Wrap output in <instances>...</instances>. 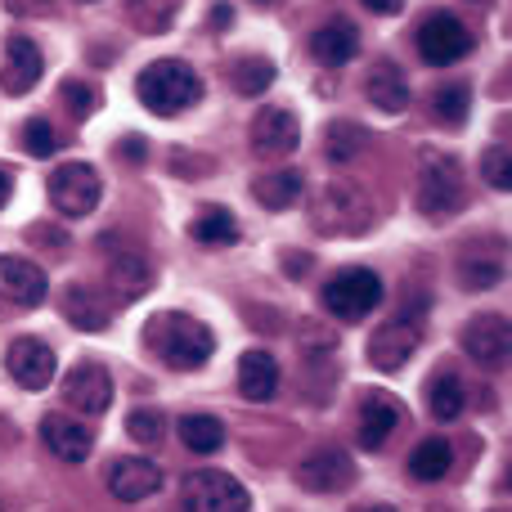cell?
<instances>
[{
    "instance_id": "6da1fadb",
    "label": "cell",
    "mask_w": 512,
    "mask_h": 512,
    "mask_svg": "<svg viewBox=\"0 0 512 512\" xmlns=\"http://www.w3.org/2000/svg\"><path fill=\"white\" fill-rule=\"evenodd\" d=\"M144 342L158 360H167L171 369H203L216 351V337L203 319L180 315V310H167V315H153L144 324Z\"/></svg>"
},
{
    "instance_id": "7a4b0ae2",
    "label": "cell",
    "mask_w": 512,
    "mask_h": 512,
    "mask_svg": "<svg viewBox=\"0 0 512 512\" xmlns=\"http://www.w3.org/2000/svg\"><path fill=\"white\" fill-rule=\"evenodd\" d=\"M135 99L158 117H176L203 99V77L185 59H153L135 77Z\"/></svg>"
},
{
    "instance_id": "3957f363",
    "label": "cell",
    "mask_w": 512,
    "mask_h": 512,
    "mask_svg": "<svg viewBox=\"0 0 512 512\" xmlns=\"http://www.w3.org/2000/svg\"><path fill=\"white\" fill-rule=\"evenodd\" d=\"M310 225L324 239H355V234L373 230V198L351 180H333L319 189V198L310 203Z\"/></svg>"
},
{
    "instance_id": "277c9868",
    "label": "cell",
    "mask_w": 512,
    "mask_h": 512,
    "mask_svg": "<svg viewBox=\"0 0 512 512\" xmlns=\"http://www.w3.org/2000/svg\"><path fill=\"white\" fill-rule=\"evenodd\" d=\"M427 306H432V301H427ZM427 306H405L400 315H391L382 328H373L369 346H364V355H369L373 369L396 373V369H405V364L414 360V351L423 346V333H427Z\"/></svg>"
},
{
    "instance_id": "5b68a950",
    "label": "cell",
    "mask_w": 512,
    "mask_h": 512,
    "mask_svg": "<svg viewBox=\"0 0 512 512\" xmlns=\"http://www.w3.org/2000/svg\"><path fill=\"white\" fill-rule=\"evenodd\" d=\"M463 207V167L450 153L427 149L418 162V212L432 221H450Z\"/></svg>"
},
{
    "instance_id": "8992f818",
    "label": "cell",
    "mask_w": 512,
    "mask_h": 512,
    "mask_svg": "<svg viewBox=\"0 0 512 512\" xmlns=\"http://www.w3.org/2000/svg\"><path fill=\"white\" fill-rule=\"evenodd\" d=\"M382 292L387 288H382L378 274L364 270V265H351V270H337L333 279L324 283V306H328V315L355 324V319H364L369 310H378Z\"/></svg>"
},
{
    "instance_id": "52a82bcc",
    "label": "cell",
    "mask_w": 512,
    "mask_h": 512,
    "mask_svg": "<svg viewBox=\"0 0 512 512\" xmlns=\"http://www.w3.org/2000/svg\"><path fill=\"white\" fill-rule=\"evenodd\" d=\"M45 185H50L54 212L63 216H90L99 207V194H104L99 171L90 162H63V167H54V176Z\"/></svg>"
},
{
    "instance_id": "ba28073f",
    "label": "cell",
    "mask_w": 512,
    "mask_h": 512,
    "mask_svg": "<svg viewBox=\"0 0 512 512\" xmlns=\"http://www.w3.org/2000/svg\"><path fill=\"white\" fill-rule=\"evenodd\" d=\"M180 495H185L189 512H248V504H252L248 490H243L230 472H212V468L189 472Z\"/></svg>"
},
{
    "instance_id": "9c48e42d",
    "label": "cell",
    "mask_w": 512,
    "mask_h": 512,
    "mask_svg": "<svg viewBox=\"0 0 512 512\" xmlns=\"http://www.w3.org/2000/svg\"><path fill=\"white\" fill-rule=\"evenodd\" d=\"M63 400H68V409H77L86 418H104L113 409V373L99 360L72 364L68 378H63Z\"/></svg>"
},
{
    "instance_id": "30bf717a",
    "label": "cell",
    "mask_w": 512,
    "mask_h": 512,
    "mask_svg": "<svg viewBox=\"0 0 512 512\" xmlns=\"http://www.w3.org/2000/svg\"><path fill=\"white\" fill-rule=\"evenodd\" d=\"M418 54L427 63H436V68H450V63L472 54V32L454 14H432L418 27Z\"/></svg>"
},
{
    "instance_id": "8fae6325",
    "label": "cell",
    "mask_w": 512,
    "mask_h": 512,
    "mask_svg": "<svg viewBox=\"0 0 512 512\" xmlns=\"http://www.w3.org/2000/svg\"><path fill=\"white\" fill-rule=\"evenodd\" d=\"M301 144V122L292 108H261L252 117V153L256 158H288Z\"/></svg>"
},
{
    "instance_id": "7c38bea8",
    "label": "cell",
    "mask_w": 512,
    "mask_h": 512,
    "mask_svg": "<svg viewBox=\"0 0 512 512\" xmlns=\"http://www.w3.org/2000/svg\"><path fill=\"white\" fill-rule=\"evenodd\" d=\"M45 292H50V279H45L41 265L27 261V256H0V301L32 310L45 301Z\"/></svg>"
},
{
    "instance_id": "4fadbf2b",
    "label": "cell",
    "mask_w": 512,
    "mask_h": 512,
    "mask_svg": "<svg viewBox=\"0 0 512 512\" xmlns=\"http://www.w3.org/2000/svg\"><path fill=\"white\" fill-rule=\"evenodd\" d=\"M508 346H512V328L504 315H477L463 328V351H468V360H477L481 369H504Z\"/></svg>"
},
{
    "instance_id": "5bb4252c",
    "label": "cell",
    "mask_w": 512,
    "mask_h": 512,
    "mask_svg": "<svg viewBox=\"0 0 512 512\" xmlns=\"http://www.w3.org/2000/svg\"><path fill=\"white\" fill-rule=\"evenodd\" d=\"M54 364H59V360H54L50 342H41V337H18V342L5 351V369H9V378H14L23 391H41V387H50Z\"/></svg>"
},
{
    "instance_id": "9a60e30c",
    "label": "cell",
    "mask_w": 512,
    "mask_h": 512,
    "mask_svg": "<svg viewBox=\"0 0 512 512\" xmlns=\"http://www.w3.org/2000/svg\"><path fill=\"white\" fill-rule=\"evenodd\" d=\"M45 77V54L27 36H9L5 41V68H0V90L5 95H32L36 81Z\"/></svg>"
},
{
    "instance_id": "2e32d148",
    "label": "cell",
    "mask_w": 512,
    "mask_h": 512,
    "mask_svg": "<svg viewBox=\"0 0 512 512\" xmlns=\"http://www.w3.org/2000/svg\"><path fill=\"white\" fill-rule=\"evenodd\" d=\"M301 490H315V495H333V490H346L355 481V463L346 450H315L306 463L297 468Z\"/></svg>"
},
{
    "instance_id": "e0dca14e",
    "label": "cell",
    "mask_w": 512,
    "mask_h": 512,
    "mask_svg": "<svg viewBox=\"0 0 512 512\" xmlns=\"http://www.w3.org/2000/svg\"><path fill=\"white\" fill-rule=\"evenodd\" d=\"M41 441H45V450L63 463H86L90 450H95L90 427H81L77 418H68V414H45L41 418Z\"/></svg>"
},
{
    "instance_id": "ac0fdd59",
    "label": "cell",
    "mask_w": 512,
    "mask_h": 512,
    "mask_svg": "<svg viewBox=\"0 0 512 512\" xmlns=\"http://www.w3.org/2000/svg\"><path fill=\"white\" fill-rule=\"evenodd\" d=\"M63 319H68L72 328H81V333H104L108 324H113L117 310L104 301V292L86 288V283H68L63 288V301H59Z\"/></svg>"
},
{
    "instance_id": "d6986e66",
    "label": "cell",
    "mask_w": 512,
    "mask_h": 512,
    "mask_svg": "<svg viewBox=\"0 0 512 512\" xmlns=\"http://www.w3.org/2000/svg\"><path fill=\"white\" fill-rule=\"evenodd\" d=\"M108 490H113L122 504H140V499L162 490V468L149 459H113V468H108Z\"/></svg>"
},
{
    "instance_id": "ffe728a7",
    "label": "cell",
    "mask_w": 512,
    "mask_h": 512,
    "mask_svg": "<svg viewBox=\"0 0 512 512\" xmlns=\"http://www.w3.org/2000/svg\"><path fill=\"white\" fill-rule=\"evenodd\" d=\"M396 427H400V405L387 391H369L360 400V450H382Z\"/></svg>"
},
{
    "instance_id": "44dd1931",
    "label": "cell",
    "mask_w": 512,
    "mask_h": 512,
    "mask_svg": "<svg viewBox=\"0 0 512 512\" xmlns=\"http://www.w3.org/2000/svg\"><path fill=\"white\" fill-rule=\"evenodd\" d=\"M364 95H369V104L382 108V113H405L409 108V81L396 63L382 59V63H373L369 77H364Z\"/></svg>"
},
{
    "instance_id": "7402d4cb",
    "label": "cell",
    "mask_w": 512,
    "mask_h": 512,
    "mask_svg": "<svg viewBox=\"0 0 512 512\" xmlns=\"http://www.w3.org/2000/svg\"><path fill=\"white\" fill-rule=\"evenodd\" d=\"M239 391L252 405L274 400V391H279V364H274L270 351H248L239 360Z\"/></svg>"
},
{
    "instance_id": "603a6c76",
    "label": "cell",
    "mask_w": 512,
    "mask_h": 512,
    "mask_svg": "<svg viewBox=\"0 0 512 512\" xmlns=\"http://www.w3.org/2000/svg\"><path fill=\"white\" fill-rule=\"evenodd\" d=\"M355 50H360V32H355L351 23H324L315 36H310V54H315L319 63H328V68H342V63L355 59Z\"/></svg>"
},
{
    "instance_id": "cb8c5ba5",
    "label": "cell",
    "mask_w": 512,
    "mask_h": 512,
    "mask_svg": "<svg viewBox=\"0 0 512 512\" xmlns=\"http://www.w3.org/2000/svg\"><path fill=\"white\" fill-rule=\"evenodd\" d=\"M108 279H113L117 297L135 301V297H144V292L153 288V265L144 261V256H135V252H122V256H113V265H108Z\"/></svg>"
},
{
    "instance_id": "d4e9b609",
    "label": "cell",
    "mask_w": 512,
    "mask_h": 512,
    "mask_svg": "<svg viewBox=\"0 0 512 512\" xmlns=\"http://www.w3.org/2000/svg\"><path fill=\"white\" fill-rule=\"evenodd\" d=\"M189 234H194L203 248H230V243H239L243 230L230 207H203V212L189 221Z\"/></svg>"
},
{
    "instance_id": "484cf974",
    "label": "cell",
    "mask_w": 512,
    "mask_h": 512,
    "mask_svg": "<svg viewBox=\"0 0 512 512\" xmlns=\"http://www.w3.org/2000/svg\"><path fill=\"white\" fill-rule=\"evenodd\" d=\"M126 23L144 36H162L171 32V23L180 18V0H126Z\"/></svg>"
},
{
    "instance_id": "4316f807",
    "label": "cell",
    "mask_w": 512,
    "mask_h": 512,
    "mask_svg": "<svg viewBox=\"0 0 512 512\" xmlns=\"http://www.w3.org/2000/svg\"><path fill=\"white\" fill-rule=\"evenodd\" d=\"M301 171H265L261 180L252 185V198L261 207H270V212H283V207H292L301 198Z\"/></svg>"
},
{
    "instance_id": "83f0119b",
    "label": "cell",
    "mask_w": 512,
    "mask_h": 512,
    "mask_svg": "<svg viewBox=\"0 0 512 512\" xmlns=\"http://www.w3.org/2000/svg\"><path fill=\"white\" fill-rule=\"evenodd\" d=\"M176 432L185 441V450H194V454H216L225 445V423L212 414H185L176 423Z\"/></svg>"
},
{
    "instance_id": "f1b7e54d",
    "label": "cell",
    "mask_w": 512,
    "mask_h": 512,
    "mask_svg": "<svg viewBox=\"0 0 512 512\" xmlns=\"http://www.w3.org/2000/svg\"><path fill=\"white\" fill-rule=\"evenodd\" d=\"M450 468H454V450L445 436H427V441L409 454V472H414L418 481H441Z\"/></svg>"
},
{
    "instance_id": "f546056e",
    "label": "cell",
    "mask_w": 512,
    "mask_h": 512,
    "mask_svg": "<svg viewBox=\"0 0 512 512\" xmlns=\"http://www.w3.org/2000/svg\"><path fill=\"white\" fill-rule=\"evenodd\" d=\"M468 108H472V90L463 86V81H450V86H441L432 95V113H436V122L441 126H463L468 122Z\"/></svg>"
},
{
    "instance_id": "4dcf8cb0",
    "label": "cell",
    "mask_w": 512,
    "mask_h": 512,
    "mask_svg": "<svg viewBox=\"0 0 512 512\" xmlns=\"http://www.w3.org/2000/svg\"><path fill=\"white\" fill-rule=\"evenodd\" d=\"M427 400H432V414L441 423H454L463 414V382L454 373H436L432 387H427Z\"/></svg>"
},
{
    "instance_id": "1f68e13d",
    "label": "cell",
    "mask_w": 512,
    "mask_h": 512,
    "mask_svg": "<svg viewBox=\"0 0 512 512\" xmlns=\"http://www.w3.org/2000/svg\"><path fill=\"white\" fill-rule=\"evenodd\" d=\"M364 144H369V135H364L355 122H333V126L324 131V153H328L333 162H351L355 153L364 149Z\"/></svg>"
},
{
    "instance_id": "d6a6232c",
    "label": "cell",
    "mask_w": 512,
    "mask_h": 512,
    "mask_svg": "<svg viewBox=\"0 0 512 512\" xmlns=\"http://www.w3.org/2000/svg\"><path fill=\"white\" fill-rule=\"evenodd\" d=\"M274 63L270 59H239L234 63V90L239 95H265V90L274 86Z\"/></svg>"
},
{
    "instance_id": "836d02e7",
    "label": "cell",
    "mask_w": 512,
    "mask_h": 512,
    "mask_svg": "<svg viewBox=\"0 0 512 512\" xmlns=\"http://www.w3.org/2000/svg\"><path fill=\"white\" fill-rule=\"evenodd\" d=\"M504 256H463L459 261V279L468 283V288H495L499 279H504Z\"/></svg>"
},
{
    "instance_id": "e575fe53",
    "label": "cell",
    "mask_w": 512,
    "mask_h": 512,
    "mask_svg": "<svg viewBox=\"0 0 512 512\" xmlns=\"http://www.w3.org/2000/svg\"><path fill=\"white\" fill-rule=\"evenodd\" d=\"M481 176H486L490 189L508 194L512 189V153H508V144H490V149L481 153Z\"/></svg>"
},
{
    "instance_id": "d590c367",
    "label": "cell",
    "mask_w": 512,
    "mask_h": 512,
    "mask_svg": "<svg viewBox=\"0 0 512 512\" xmlns=\"http://www.w3.org/2000/svg\"><path fill=\"white\" fill-rule=\"evenodd\" d=\"M126 432H131L140 445H158L162 436H167V418H162L158 409H131V418H126Z\"/></svg>"
},
{
    "instance_id": "8d00e7d4",
    "label": "cell",
    "mask_w": 512,
    "mask_h": 512,
    "mask_svg": "<svg viewBox=\"0 0 512 512\" xmlns=\"http://www.w3.org/2000/svg\"><path fill=\"white\" fill-rule=\"evenodd\" d=\"M59 95H63V104H68V113L77 117V122H86V117L99 108V95L86 86V81H63Z\"/></svg>"
},
{
    "instance_id": "74e56055",
    "label": "cell",
    "mask_w": 512,
    "mask_h": 512,
    "mask_svg": "<svg viewBox=\"0 0 512 512\" xmlns=\"http://www.w3.org/2000/svg\"><path fill=\"white\" fill-rule=\"evenodd\" d=\"M23 144L32 158H50L54 149H59V140H54V126L45 122V117H32V122L23 126Z\"/></svg>"
},
{
    "instance_id": "f35d334b",
    "label": "cell",
    "mask_w": 512,
    "mask_h": 512,
    "mask_svg": "<svg viewBox=\"0 0 512 512\" xmlns=\"http://www.w3.org/2000/svg\"><path fill=\"white\" fill-rule=\"evenodd\" d=\"M5 9L18 18H45L54 14V0H5Z\"/></svg>"
},
{
    "instance_id": "ab89813d",
    "label": "cell",
    "mask_w": 512,
    "mask_h": 512,
    "mask_svg": "<svg viewBox=\"0 0 512 512\" xmlns=\"http://www.w3.org/2000/svg\"><path fill=\"white\" fill-rule=\"evenodd\" d=\"M27 239L45 243L50 252H68V234H54V230H45V225H32V230H27Z\"/></svg>"
},
{
    "instance_id": "60d3db41",
    "label": "cell",
    "mask_w": 512,
    "mask_h": 512,
    "mask_svg": "<svg viewBox=\"0 0 512 512\" xmlns=\"http://www.w3.org/2000/svg\"><path fill=\"white\" fill-rule=\"evenodd\" d=\"M117 153H122L126 162H144L149 158V140H144V135H126V140L117 144Z\"/></svg>"
},
{
    "instance_id": "b9f144b4",
    "label": "cell",
    "mask_w": 512,
    "mask_h": 512,
    "mask_svg": "<svg viewBox=\"0 0 512 512\" xmlns=\"http://www.w3.org/2000/svg\"><path fill=\"white\" fill-rule=\"evenodd\" d=\"M364 5H369L373 14H400V9H405V0H364Z\"/></svg>"
},
{
    "instance_id": "7bdbcfd3",
    "label": "cell",
    "mask_w": 512,
    "mask_h": 512,
    "mask_svg": "<svg viewBox=\"0 0 512 512\" xmlns=\"http://www.w3.org/2000/svg\"><path fill=\"white\" fill-rule=\"evenodd\" d=\"M9 194H14V176H9V171L0 167V207L9 203Z\"/></svg>"
},
{
    "instance_id": "ee69618b",
    "label": "cell",
    "mask_w": 512,
    "mask_h": 512,
    "mask_svg": "<svg viewBox=\"0 0 512 512\" xmlns=\"http://www.w3.org/2000/svg\"><path fill=\"white\" fill-rule=\"evenodd\" d=\"M306 265H310L306 252H288V270H292V274H306Z\"/></svg>"
},
{
    "instance_id": "f6af8a7d",
    "label": "cell",
    "mask_w": 512,
    "mask_h": 512,
    "mask_svg": "<svg viewBox=\"0 0 512 512\" xmlns=\"http://www.w3.org/2000/svg\"><path fill=\"white\" fill-rule=\"evenodd\" d=\"M230 18H234V14H230V5H216V14H212V23H216V27H230Z\"/></svg>"
},
{
    "instance_id": "bcb514c9",
    "label": "cell",
    "mask_w": 512,
    "mask_h": 512,
    "mask_svg": "<svg viewBox=\"0 0 512 512\" xmlns=\"http://www.w3.org/2000/svg\"><path fill=\"white\" fill-rule=\"evenodd\" d=\"M355 512H400V508H391V504H364V508H355Z\"/></svg>"
},
{
    "instance_id": "7dc6e473",
    "label": "cell",
    "mask_w": 512,
    "mask_h": 512,
    "mask_svg": "<svg viewBox=\"0 0 512 512\" xmlns=\"http://www.w3.org/2000/svg\"><path fill=\"white\" fill-rule=\"evenodd\" d=\"M256 5H270V0H256Z\"/></svg>"
}]
</instances>
